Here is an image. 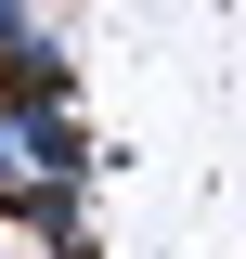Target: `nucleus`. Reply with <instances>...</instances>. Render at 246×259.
I'll return each mask as SVG.
<instances>
[{
    "label": "nucleus",
    "mask_w": 246,
    "mask_h": 259,
    "mask_svg": "<svg viewBox=\"0 0 246 259\" xmlns=\"http://www.w3.org/2000/svg\"><path fill=\"white\" fill-rule=\"evenodd\" d=\"M39 194V168H26V104H0V221Z\"/></svg>",
    "instance_id": "1"
}]
</instances>
